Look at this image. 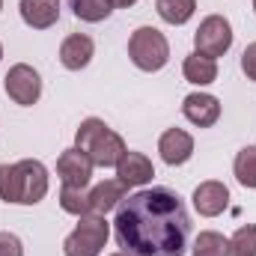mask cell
I'll list each match as a JSON object with an SVG mask.
<instances>
[{"instance_id":"cell-14","label":"cell","mask_w":256,"mask_h":256,"mask_svg":"<svg viewBox=\"0 0 256 256\" xmlns=\"http://www.w3.org/2000/svg\"><path fill=\"white\" fill-rule=\"evenodd\" d=\"M92 51H96V45H92L90 36L72 33V36H66L63 45H60V63L66 68H72V72H78V68H84V66L92 60Z\"/></svg>"},{"instance_id":"cell-16","label":"cell","mask_w":256,"mask_h":256,"mask_svg":"<svg viewBox=\"0 0 256 256\" xmlns=\"http://www.w3.org/2000/svg\"><path fill=\"white\" fill-rule=\"evenodd\" d=\"M182 72H185V78H188L191 84L206 86V84H212V80L218 78V63H214L212 57H206V54H191V57H185Z\"/></svg>"},{"instance_id":"cell-6","label":"cell","mask_w":256,"mask_h":256,"mask_svg":"<svg viewBox=\"0 0 256 256\" xmlns=\"http://www.w3.org/2000/svg\"><path fill=\"white\" fill-rule=\"evenodd\" d=\"M194 45H196V54H206L212 60L224 57L232 45V24L224 15H208L194 33Z\"/></svg>"},{"instance_id":"cell-13","label":"cell","mask_w":256,"mask_h":256,"mask_svg":"<svg viewBox=\"0 0 256 256\" xmlns=\"http://www.w3.org/2000/svg\"><path fill=\"white\" fill-rule=\"evenodd\" d=\"M21 18L33 30H48L60 18V0H21Z\"/></svg>"},{"instance_id":"cell-23","label":"cell","mask_w":256,"mask_h":256,"mask_svg":"<svg viewBox=\"0 0 256 256\" xmlns=\"http://www.w3.org/2000/svg\"><path fill=\"white\" fill-rule=\"evenodd\" d=\"M0 256H24V244L12 232H0Z\"/></svg>"},{"instance_id":"cell-2","label":"cell","mask_w":256,"mask_h":256,"mask_svg":"<svg viewBox=\"0 0 256 256\" xmlns=\"http://www.w3.org/2000/svg\"><path fill=\"white\" fill-rule=\"evenodd\" d=\"M48 194V170L42 161L0 164V200L18 206H36Z\"/></svg>"},{"instance_id":"cell-4","label":"cell","mask_w":256,"mask_h":256,"mask_svg":"<svg viewBox=\"0 0 256 256\" xmlns=\"http://www.w3.org/2000/svg\"><path fill=\"white\" fill-rule=\"evenodd\" d=\"M128 57L140 72H158L170 60V45L158 27H137L128 39Z\"/></svg>"},{"instance_id":"cell-8","label":"cell","mask_w":256,"mask_h":256,"mask_svg":"<svg viewBox=\"0 0 256 256\" xmlns=\"http://www.w3.org/2000/svg\"><path fill=\"white\" fill-rule=\"evenodd\" d=\"M92 161L80 152V149H66L57 158V176L66 188H86L92 179Z\"/></svg>"},{"instance_id":"cell-9","label":"cell","mask_w":256,"mask_h":256,"mask_svg":"<svg viewBox=\"0 0 256 256\" xmlns=\"http://www.w3.org/2000/svg\"><path fill=\"white\" fill-rule=\"evenodd\" d=\"M182 114L188 116V122H194L200 128H208L220 120V102L214 96H208V92H191L182 102Z\"/></svg>"},{"instance_id":"cell-5","label":"cell","mask_w":256,"mask_h":256,"mask_svg":"<svg viewBox=\"0 0 256 256\" xmlns=\"http://www.w3.org/2000/svg\"><path fill=\"white\" fill-rule=\"evenodd\" d=\"M108 236H110V226H108L104 214H80V224L63 242V254L66 256H98L104 242H108Z\"/></svg>"},{"instance_id":"cell-26","label":"cell","mask_w":256,"mask_h":256,"mask_svg":"<svg viewBox=\"0 0 256 256\" xmlns=\"http://www.w3.org/2000/svg\"><path fill=\"white\" fill-rule=\"evenodd\" d=\"M114 256H131V254H126V250H120V254H114Z\"/></svg>"},{"instance_id":"cell-10","label":"cell","mask_w":256,"mask_h":256,"mask_svg":"<svg viewBox=\"0 0 256 256\" xmlns=\"http://www.w3.org/2000/svg\"><path fill=\"white\" fill-rule=\"evenodd\" d=\"M116 176H120V182L128 185V188H140V185L152 182L155 167H152V161L143 152H126L120 158V164H116Z\"/></svg>"},{"instance_id":"cell-18","label":"cell","mask_w":256,"mask_h":256,"mask_svg":"<svg viewBox=\"0 0 256 256\" xmlns=\"http://www.w3.org/2000/svg\"><path fill=\"white\" fill-rule=\"evenodd\" d=\"M72 9H74V15L80 21L98 24V21H104L114 12V3L110 0H72Z\"/></svg>"},{"instance_id":"cell-22","label":"cell","mask_w":256,"mask_h":256,"mask_svg":"<svg viewBox=\"0 0 256 256\" xmlns=\"http://www.w3.org/2000/svg\"><path fill=\"white\" fill-rule=\"evenodd\" d=\"M60 206H63V212L68 214H90V194L84 191V188H66L63 185V194H60Z\"/></svg>"},{"instance_id":"cell-25","label":"cell","mask_w":256,"mask_h":256,"mask_svg":"<svg viewBox=\"0 0 256 256\" xmlns=\"http://www.w3.org/2000/svg\"><path fill=\"white\" fill-rule=\"evenodd\" d=\"M110 3H114V6H120V9H128V6H134L137 0H110Z\"/></svg>"},{"instance_id":"cell-15","label":"cell","mask_w":256,"mask_h":256,"mask_svg":"<svg viewBox=\"0 0 256 256\" xmlns=\"http://www.w3.org/2000/svg\"><path fill=\"white\" fill-rule=\"evenodd\" d=\"M128 194V185H122L120 179H108L102 185H96L90 191V214H108L110 208H116Z\"/></svg>"},{"instance_id":"cell-28","label":"cell","mask_w":256,"mask_h":256,"mask_svg":"<svg viewBox=\"0 0 256 256\" xmlns=\"http://www.w3.org/2000/svg\"><path fill=\"white\" fill-rule=\"evenodd\" d=\"M0 9H3V0H0Z\"/></svg>"},{"instance_id":"cell-12","label":"cell","mask_w":256,"mask_h":256,"mask_svg":"<svg viewBox=\"0 0 256 256\" xmlns=\"http://www.w3.org/2000/svg\"><path fill=\"white\" fill-rule=\"evenodd\" d=\"M226 202H230V191H226L224 182L208 179V182H202V185L194 191V208H196L202 218H214V214H220V212L226 208Z\"/></svg>"},{"instance_id":"cell-29","label":"cell","mask_w":256,"mask_h":256,"mask_svg":"<svg viewBox=\"0 0 256 256\" xmlns=\"http://www.w3.org/2000/svg\"><path fill=\"white\" fill-rule=\"evenodd\" d=\"M254 9H256V0H254Z\"/></svg>"},{"instance_id":"cell-19","label":"cell","mask_w":256,"mask_h":256,"mask_svg":"<svg viewBox=\"0 0 256 256\" xmlns=\"http://www.w3.org/2000/svg\"><path fill=\"white\" fill-rule=\"evenodd\" d=\"M236 179L244 185V188H256V146H244L238 155H236Z\"/></svg>"},{"instance_id":"cell-24","label":"cell","mask_w":256,"mask_h":256,"mask_svg":"<svg viewBox=\"0 0 256 256\" xmlns=\"http://www.w3.org/2000/svg\"><path fill=\"white\" fill-rule=\"evenodd\" d=\"M242 68H244V74H248L250 80H256V42L244 48V54H242Z\"/></svg>"},{"instance_id":"cell-1","label":"cell","mask_w":256,"mask_h":256,"mask_svg":"<svg viewBox=\"0 0 256 256\" xmlns=\"http://www.w3.org/2000/svg\"><path fill=\"white\" fill-rule=\"evenodd\" d=\"M116 242L131 256H182L188 248V212L170 188L137 191L122 200L116 220Z\"/></svg>"},{"instance_id":"cell-7","label":"cell","mask_w":256,"mask_h":256,"mask_svg":"<svg viewBox=\"0 0 256 256\" xmlns=\"http://www.w3.org/2000/svg\"><path fill=\"white\" fill-rule=\"evenodd\" d=\"M3 86H6L9 98L15 104H24V108L36 104L39 96H42V78H39V72L33 66H27V63L12 66L9 74H6V80H3Z\"/></svg>"},{"instance_id":"cell-27","label":"cell","mask_w":256,"mask_h":256,"mask_svg":"<svg viewBox=\"0 0 256 256\" xmlns=\"http://www.w3.org/2000/svg\"><path fill=\"white\" fill-rule=\"evenodd\" d=\"M0 60H3V45H0Z\"/></svg>"},{"instance_id":"cell-21","label":"cell","mask_w":256,"mask_h":256,"mask_svg":"<svg viewBox=\"0 0 256 256\" xmlns=\"http://www.w3.org/2000/svg\"><path fill=\"white\" fill-rule=\"evenodd\" d=\"M230 256H256V224H244L230 238Z\"/></svg>"},{"instance_id":"cell-20","label":"cell","mask_w":256,"mask_h":256,"mask_svg":"<svg viewBox=\"0 0 256 256\" xmlns=\"http://www.w3.org/2000/svg\"><path fill=\"white\" fill-rule=\"evenodd\" d=\"M194 256H230V238L220 232H200L194 242Z\"/></svg>"},{"instance_id":"cell-17","label":"cell","mask_w":256,"mask_h":256,"mask_svg":"<svg viewBox=\"0 0 256 256\" xmlns=\"http://www.w3.org/2000/svg\"><path fill=\"white\" fill-rule=\"evenodd\" d=\"M155 9L167 24H185L196 9V0H158Z\"/></svg>"},{"instance_id":"cell-11","label":"cell","mask_w":256,"mask_h":256,"mask_svg":"<svg viewBox=\"0 0 256 256\" xmlns=\"http://www.w3.org/2000/svg\"><path fill=\"white\" fill-rule=\"evenodd\" d=\"M158 152H161V158H164L170 167H179V164H185L194 155V137L188 131H182V128H170V131L161 134Z\"/></svg>"},{"instance_id":"cell-3","label":"cell","mask_w":256,"mask_h":256,"mask_svg":"<svg viewBox=\"0 0 256 256\" xmlns=\"http://www.w3.org/2000/svg\"><path fill=\"white\" fill-rule=\"evenodd\" d=\"M74 149H80L98 167H116L120 158L128 152L126 140L114 128L104 126L102 120H96V116H90V120L80 122L78 134H74Z\"/></svg>"}]
</instances>
